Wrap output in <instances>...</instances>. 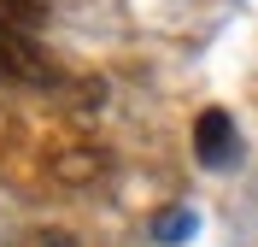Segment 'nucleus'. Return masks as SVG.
I'll list each match as a JSON object with an SVG mask.
<instances>
[{"instance_id":"obj_3","label":"nucleus","mask_w":258,"mask_h":247,"mask_svg":"<svg viewBox=\"0 0 258 247\" xmlns=\"http://www.w3.org/2000/svg\"><path fill=\"white\" fill-rule=\"evenodd\" d=\"M47 18V0H0V30H35Z\"/></svg>"},{"instance_id":"obj_5","label":"nucleus","mask_w":258,"mask_h":247,"mask_svg":"<svg viewBox=\"0 0 258 247\" xmlns=\"http://www.w3.org/2000/svg\"><path fill=\"white\" fill-rule=\"evenodd\" d=\"M41 247H71V241H64V235H41Z\"/></svg>"},{"instance_id":"obj_2","label":"nucleus","mask_w":258,"mask_h":247,"mask_svg":"<svg viewBox=\"0 0 258 247\" xmlns=\"http://www.w3.org/2000/svg\"><path fill=\"white\" fill-rule=\"evenodd\" d=\"M194 159L211 165V171H223V165L235 159V124H229V112L206 106V112L194 118Z\"/></svg>"},{"instance_id":"obj_1","label":"nucleus","mask_w":258,"mask_h":247,"mask_svg":"<svg viewBox=\"0 0 258 247\" xmlns=\"http://www.w3.org/2000/svg\"><path fill=\"white\" fill-rule=\"evenodd\" d=\"M0 82H30V88L59 82L53 59L30 41V30H0Z\"/></svg>"},{"instance_id":"obj_4","label":"nucleus","mask_w":258,"mask_h":247,"mask_svg":"<svg viewBox=\"0 0 258 247\" xmlns=\"http://www.w3.org/2000/svg\"><path fill=\"white\" fill-rule=\"evenodd\" d=\"M153 235H159V241H188L194 235V212L188 206H164V212L153 218Z\"/></svg>"}]
</instances>
